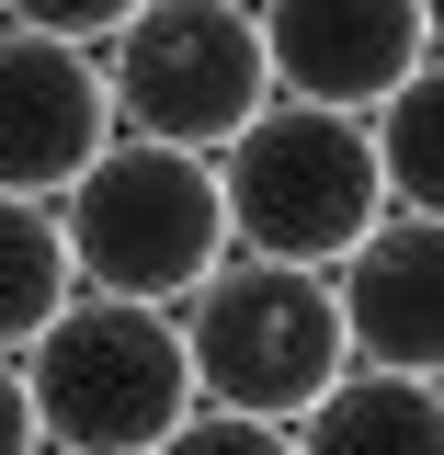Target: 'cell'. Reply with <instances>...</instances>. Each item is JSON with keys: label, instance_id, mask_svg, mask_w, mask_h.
<instances>
[{"label": "cell", "instance_id": "6da1fadb", "mask_svg": "<svg viewBox=\"0 0 444 455\" xmlns=\"http://www.w3.org/2000/svg\"><path fill=\"white\" fill-rule=\"evenodd\" d=\"M12 364H23V410L46 455H160L194 421V364H182L171 307L69 296Z\"/></svg>", "mask_w": 444, "mask_h": 455}, {"label": "cell", "instance_id": "7a4b0ae2", "mask_svg": "<svg viewBox=\"0 0 444 455\" xmlns=\"http://www.w3.org/2000/svg\"><path fill=\"white\" fill-rule=\"evenodd\" d=\"M171 331L194 364V410H239V421H274V433H296L353 376L331 274H285V262H239V251L171 307Z\"/></svg>", "mask_w": 444, "mask_h": 455}, {"label": "cell", "instance_id": "3957f363", "mask_svg": "<svg viewBox=\"0 0 444 455\" xmlns=\"http://www.w3.org/2000/svg\"><path fill=\"white\" fill-rule=\"evenodd\" d=\"M46 217L69 239L80 296H125V307H182L228 262L217 160H182V148H149V137H114Z\"/></svg>", "mask_w": 444, "mask_h": 455}, {"label": "cell", "instance_id": "277c9868", "mask_svg": "<svg viewBox=\"0 0 444 455\" xmlns=\"http://www.w3.org/2000/svg\"><path fill=\"white\" fill-rule=\"evenodd\" d=\"M217 205H228V251L239 262H285V274H331L365 228L388 217L365 125L319 103H262L239 137L217 148Z\"/></svg>", "mask_w": 444, "mask_h": 455}, {"label": "cell", "instance_id": "5b68a950", "mask_svg": "<svg viewBox=\"0 0 444 455\" xmlns=\"http://www.w3.org/2000/svg\"><path fill=\"white\" fill-rule=\"evenodd\" d=\"M92 68H103L114 137H149V148H182V160H217L228 137L274 103L262 35L228 0H149V12H125Z\"/></svg>", "mask_w": 444, "mask_h": 455}, {"label": "cell", "instance_id": "8992f818", "mask_svg": "<svg viewBox=\"0 0 444 455\" xmlns=\"http://www.w3.org/2000/svg\"><path fill=\"white\" fill-rule=\"evenodd\" d=\"M251 35L274 68V103L365 125L399 80L433 68V0H251Z\"/></svg>", "mask_w": 444, "mask_h": 455}, {"label": "cell", "instance_id": "52a82bcc", "mask_svg": "<svg viewBox=\"0 0 444 455\" xmlns=\"http://www.w3.org/2000/svg\"><path fill=\"white\" fill-rule=\"evenodd\" d=\"M103 148H114L103 68L80 46H57V35H12L0 23V194L57 205Z\"/></svg>", "mask_w": 444, "mask_h": 455}, {"label": "cell", "instance_id": "ba28073f", "mask_svg": "<svg viewBox=\"0 0 444 455\" xmlns=\"http://www.w3.org/2000/svg\"><path fill=\"white\" fill-rule=\"evenodd\" d=\"M331 307H342L353 376H433V353H444V228L376 217L331 262Z\"/></svg>", "mask_w": 444, "mask_h": 455}, {"label": "cell", "instance_id": "9c48e42d", "mask_svg": "<svg viewBox=\"0 0 444 455\" xmlns=\"http://www.w3.org/2000/svg\"><path fill=\"white\" fill-rule=\"evenodd\" d=\"M296 455H444V398L433 376H342L296 421Z\"/></svg>", "mask_w": 444, "mask_h": 455}, {"label": "cell", "instance_id": "30bf717a", "mask_svg": "<svg viewBox=\"0 0 444 455\" xmlns=\"http://www.w3.org/2000/svg\"><path fill=\"white\" fill-rule=\"evenodd\" d=\"M365 160H376V194L388 217H433L444 205V80H399L388 103L365 114Z\"/></svg>", "mask_w": 444, "mask_h": 455}, {"label": "cell", "instance_id": "8fae6325", "mask_svg": "<svg viewBox=\"0 0 444 455\" xmlns=\"http://www.w3.org/2000/svg\"><path fill=\"white\" fill-rule=\"evenodd\" d=\"M69 296H80V274H69L57 217H46V205H23V194H0V353H23Z\"/></svg>", "mask_w": 444, "mask_h": 455}, {"label": "cell", "instance_id": "7c38bea8", "mask_svg": "<svg viewBox=\"0 0 444 455\" xmlns=\"http://www.w3.org/2000/svg\"><path fill=\"white\" fill-rule=\"evenodd\" d=\"M125 12H149V0H0V23H12V35H57V46H80V57L103 46Z\"/></svg>", "mask_w": 444, "mask_h": 455}, {"label": "cell", "instance_id": "4fadbf2b", "mask_svg": "<svg viewBox=\"0 0 444 455\" xmlns=\"http://www.w3.org/2000/svg\"><path fill=\"white\" fill-rule=\"evenodd\" d=\"M160 455H296V433H274V421H239V410H194V421H182Z\"/></svg>", "mask_w": 444, "mask_h": 455}, {"label": "cell", "instance_id": "5bb4252c", "mask_svg": "<svg viewBox=\"0 0 444 455\" xmlns=\"http://www.w3.org/2000/svg\"><path fill=\"white\" fill-rule=\"evenodd\" d=\"M0 455H46L35 444V410H23V364L0 353Z\"/></svg>", "mask_w": 444, "mask_h": 455}, {"label": "cell", "instance_id": "9a60e30c", "mask_svg": "<svg viewBox=\"0 0 444 455\" xmlns=\"http://www.w3.org/2000/svg\"><path fill=\"white\" fill-rule=\"evenodd\" d=\"M228 12H251V0H228Z\"/></svg>", "mask_w": 444, "mask_h": 455}]
</instances>
